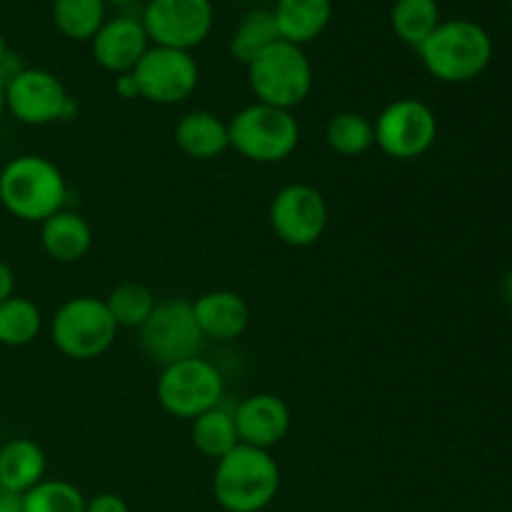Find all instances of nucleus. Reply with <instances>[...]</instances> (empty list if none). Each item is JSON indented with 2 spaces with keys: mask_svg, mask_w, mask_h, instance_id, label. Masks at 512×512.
Returning <instances> with one entry per match:
<instances>
[{
  "mask_svg": "<svg viewBox=\"0 0 512 512\" xmlns=\"http://www.w3.org/2000/svg\"><path fill=\"white\" fill-rule=\"evenodd\" d=\"M273 18L280 40L303 48L325 33L333 20V0H278Z\"/></svg>",
  "mask_w": 512,
  "mask_h": 512,
  "instance_id": "obj_18",
  "label": "nucleus"
},
{
  "mask_svg": "<svg viewBox=\"0 0 512 512\" xmlns=\"http://www.w3.org/2000/svg\"><path fill=\"white\" fill-rule=\"evenodd\" d=\"M40 330H43V313L33 300L10 295L0 303V345L23 348L38 338Z\"/></svg>",
  "mask_w": 512,
  "mask_h": 512,
  "instance_id": "obj_25",
  "label": "nucleus"
},
{
  "mask_svg": "<svg viewBox=\"0 0 512 512\" xmlns=\"http://www.w3.org/2000/svg\"><path fill=\"white\" fill-rule=\"evenodd\" d=\"M43 448L30 438H13L0 448V485L5 490L25 495L30 488L45 480Z\"/></svg>",
  "mask_w": 512,
  "mask_h": 512,
  "instance_id": "obj_20",
  "label": "nucleus"
},
{
  "mask_svg": "<svg viewBox=\"0 0 512 512\" xmlns=\"http://www.w3.org/2000/svg\"><path fill=\"white\" fill-rule=\"evenodd\" d=\"M313 65L303 48L278 40L248 65V83L255 100L280 110H293L313 90Z\"/></svg>",
  "mask_w": 512,
  "mask_h": 512,
  "instance_id": "obj_5",
  "label": "nucleus"
},
{
  "mask_svg": "<svg viewBox=\"0 0 512 512\" xmlns=\"http://www.w3.org/2000/svg\"><path fill=\"white\" fill-rule=\"evenodd\" d=\"M15 295V273L3 258H0V303Z\"/></svg>",
  "mask_w": 512,
  "mask_h": 512,
  "instance_id": "obj_31",
  "label": "nucleus"
},
{
  "mask_svg": "<svg viewBox=\"0 0 512 512\" xmlns=\"http://www.w3.org/2000/svg\"><path fill=\"white\" fill-rule=\"evenodd\" d=\"M280 40L278 28H275L273 10L265 8H253L240 18V23L235 25L233 35H230V55L233 60H238L240 65L248 68L258 55H263L270 45H275Z\"/></svg>",
  "mask_w": 512,
  "mask_h": 512,
  "instance_id": "obj_22",
  "label": "nucleus"
},
{
  "mask_svg": "<svg viewBox=\"0 0 512 512\" xmlns=\"http://www.w3.org/2000/svg\"><path fill=\"white\" fill-rule=\"evenodd\" d=\"M440 20L438 0H395L390 8V28L405 45L418 50Z\"/></svg>",
  "mask_w": 512,
  "mask_h": 512,
  "instance_id": "obj_23",
  "label": "nucleus"
},
{
  "mask_svg": "<svg viewBox=\"0 0 512 512\" xmlns=\"http://www.w3.org/2000/svg\"><path fill=\"white\" fill-rule=\"evenodd\" d=\"M510 3H512V0H510Z\"/></svg>",
  "mask_w": 512,
  "mask_h": 512,
  "instance_id": "obj_38",
  "label": "nucleus"
},
{
  "mask_svg": "<svg viewBox=\"0 0 512 512\" xmlns=\"http://www.w3.org/2000/svg\"><path fill=\"white\" fill-rule=\"evenodd\" d=\"M0 490H3V485H0Z\"/></svg>",
  "mask_w": 512,
  "mask_h": 512,
  "instance_id": "obj_37",
  "label": "nucleus"
},
{
  "mask_svg": "<svg viewBox=\"0 0 512 512\" xmlns=\"http://www.w3.org/2000/svg\"><path fill=\"white\" fill-rule=\"evenodd\" d=\"M10 60V50H8V43H5V35L0 33V75H3V68L8 65Z\"/></svg>",
  "mask_w": 512,
  "mask_h": 512,
  "instance_id": "obj_33",
  "label": "nucleus"
},
{
  "mask_svg": "<svg viewBox=\"0 0 512 512\" xmlns=\"http://www.w3.org/2000/svg\"><path fill=\"white\" fill-rule=\"evenodd\" d=\"M195 320L205 340L230 343L238 340L250 325V305L235 290H210L195 298Z\"/></svg>",
  "mask_w": 512,
  "mask_h": 512,
  "instance_id": "obj_16",
  "label": "nucleus"
},
{
  "mask_svg": "<svg viewBox=\"0 0 512 512\" xmlns=\"http://www.w3.org/2000/svg\"><path fill=\"white\" fill-rule=\"evenodd\" d=\"M228 135L235 153L260 165L283 163L300 145V125L293 110H280L258 100L230 118Z\"/></svg>",
  "mask_w": 512,
  "mask_h": 512,
  "instance_id": "obj_4",
  "label": "nucleus"
},
{
  "mask_svg": "<svg viewBox=\"0 0 512 512\" xmlns=\"http://www.w3.org/2000/svg\"><path fill=\"white\" fill-rule=\"evenodd\" d=\"M503 295H505V303L512 308V268L505 273V280H503Z\"/></svg>",
  "mask_w": 512,
  "mask_h": 512,
  "instance_id": "obj_34",
  "label": "nucleus"
},
{
  "mask_svg": "<svg viewBox=\"0 0 512 512\" xmlns=\"http://www.w3.org/2000/svg\"><path fill=\"white\" fill-rule=\"evenodd\" d=\"M193 428H190V440H193L195 450L205 458L220 460L223 455H228L235 445H240L238 428H235V413L228 405H215L208 413L198 415L195 420H190Z\"/></svg>",
  "mask_w": 512,
  "mask_h": 512,
  "instance_id": "obj_21",
  "label": "nucleus"
},
{
  "mask_svg": "<svg viewBox=\"0 0 512 512\" xmlns=\"http://www.w3.org/2000/svg\"><path fill=\"white\" fill-rule=\"evenodd\" d=\"M328 203L308 183H290L270 200L268 220L278 240L290 248H310L328 228Z\"/></svg>",
  "mask_w": 512,
  "mask_h": 512,
  "instance_id": "obj_12",
  "label": "nucleus"
},
{
  "mask_svg": "<svg viewBox=\"0 0 512 512\" xmlns=\"http://www.w3.org/2000/svg\"><path fill=\"white\" fill-rule=\"evenodd\" d=\"M140 333V348L160 368L200 355L205 338L195 320L193 303L185 298L158 300Z\"/></svg>",
  "mask_w": 512,
  "mask_h": 512,
  "instance_id": "obj_8",
  "label": "nucleus"
},
{
  "mask_svg": "<svg viewBox=\"0 0 512 512\" xmlns=\"http://www.w3.org/2000/svg\"><path fill=\"white\" fill-rule=\"evenodd\" d=\"M175 145L193 160H213L230 148L228 123L210 110H190L175 125Z\"/></svg>",
  "mask_w": 512,
  "mask_h": 512,
  "instance_id": "obj_19",
  "label": "nucleus"
},
{
  "mask_svg": "<svg viewBox=\"0 0 512 512\" xmlns=\"http://www.w3.org/2000/svg\"><path fill=\"white\" fill-rule=\"evenodd\" d=\"M155 305H158V300H155L153 290L143 283H135V280H125V283L115 285L108 298H105V308L113 315L115 325L128 330L143 328Z\"/></svg>",
  "mask_w": 512,
  "mask_h": 512,
  "instance_id": "obj_27",
  "label": "nucleus"
},
{
  "mask_svg": "<svg viewBox=\"0 0 512 512\" xmlns=\"http://www.w3.org/2000/svg\"><path fill=\"white\" fill-rule=\"evenodd\" d=\"M5 115V78L0 75V120H3Z\"/></svg>",
  "mask_w": 512,
  "mask_h": 512,
  "instance_id": "obj_35",
  "label": "nucleus"
},
{
  "mask_svg": "<svg viewBox=\"0 0 512 512\" xmlns=\"http://www.w3.org/2000/svg\"><path fill=\"white\" fill-rule=\"evenodd\" d=\"M325 143L333 153L343 155V158L365 155L375 145L373 120L365 118L363 113H355V110L335 113L325 125Z\"/></svg>",
  "mask_w": 512,
  "mask_h": 512,
  "instance_id": "obj_24",
  "label": "nucleus"
},
{
  "mask_svg": "<svg viewBox=\"0 0 512 512\" xmlns=\"http://www.w3.org/2000/svg\"><path fill=\"white\" fill-rule=\"evenodd\" d=\"M233 413L240 443L250 448H275L288 438L290 425H293L288 403L273 393L248 395L235 405Z\"/></svg>",
  "mask_w": 512,
  "mask_h": 512,
  "instance_id": "obj_15",
  "label": "nucleus"
},
{
  "mask_svg": "<svg viewBox=\"0 0 512 512\" xmlns=\"http://www.w3.org/2000/svg\"><path fill=\"white\" fill-rule=\"evenodd\" d=\"M5 110L18 123L40 128L68 120L75 103L55 73L43 68H20L5 78Z\"/></svg>",
  "mask_w": 512,
  "mask_h": 512,
  "instance_id": "obj_10",
  "label": "nucleus"
},
{
  "mask_svg": "<svg viewBox=\"0 0 512 512\" xmlns=\"http://www.w3.org/2000/svg\"><path fill=\"white\" fill-rule=\"evenodd\" d=\"M425 70L440 83L460 85L480 78L493 60V38L473 20H445L418 48Z\"/></svg>",
  "mask_w": 512,
  "mask_h": 512,
  "instance_id": "obj_3",
  "label": "nucleus"
},
{
  "mask_svg": "<svg viewBox=\"0 0 512 512\" xmlns=\"http://www.w3.org/2000/svg\"><path fill=\"white\" fill-rule=\"evenodd\" d=\"M105 3H115V5H130V3H138V0H105Z\"/></svg>",
  "mask_w": 512,
  "mask_h": 512,
  "instance_id": "obj_36",
  "label": "nucleus"
},
{
  "mask_svg": "<svg viewBox=\"0 0 512 512\" xmlns=\"http://www.w3.org/2000/svg\"><path fill=\"white\" fill-rule=\"evenodd\" d=\"M140 20L153 45L190 53L213 30L215 8L210 0H148Z\"/></svg>",
  "mask_w": 512,
  "mask_h": 512,
  "instance_id": "obj_11",
  "label": "nucleus"
},
{
  "mask_svg": "<svg viewBox=\"0 0 512 512\" xmlns=\"http://www.w3.org/2000/svg\"><path fill=\"white\" fill-rule=\"evenodd\" d=\"M105 0H53V25L70 40H93L103 28Z\"/></svg>",
  "mask_w": 512,
  "mask_h": 512,
  "instance_id": "obj_26",
  "label": "nucleus"
},
{
  "mask_svg": "<svg viewBox=\"0 0 512 512\" xmlns=\"http://www.w3.org/2000/svg\"><path fill=\"white\" fill-rule=\"evenodd\" d=\"M85 512H130V508L120 495L100 493L95 498L85 500Z\"/></svg>",
  "mask_w": 512,
  "mask_h": 512,
  "instance_id": "obj_29",
  "label": "nucleus"
},
{
  "mask_svg": "<svg viewBox=\"0 0 512 512\" xmlns=\"http://www.w3.org/2000/svg\"><path fill=\"white\" fill-rule=\"evenodd\" d=\"M280 490V468L270 450L235 445L215 460L213 495L225 512H263Z\"/></svg>",
  "mask_w": 512,
  "mask_h": 512,
  "instance_id": "obj_1",
  "label": "nucleus"
},
{
  "mask_svg": "<svg viewBox=\"0 0 512 512\" xmlns=\"http://www.w3.org/2000/svg\"><path fill=\"white\" fill-rule=\"evenodd\" d=\"M118 330L113 315L105 308V300L78 295L65 300L53 315L50 338L65 358L95 360L113 348Z\"/></svg>",
  "mask_w": 512,
  "mask_h": 512,
  "instance_id": "obj_6",
  "label": "nucleus"
},
{
  "mask_svg": "<svg viewBox=\"0 0 512 512\" xmlns=\"http://www.w3.org/2000/svg\"><path fill=\"white\" fill-rule=\"evenodd\" d=\"M150 38L143 28V20L133 15H118V18L105 20L103 28L90 40V53L93 60L105 73L123 75L133 73L150 48Z\"/></svg>",
  "mask_w": 512,
  "mask_h": 512,
  "instance_id": "obj_14",
  "label": "nucleus"
},
{
  "mask_svg": "<svg viewBox=\"0 0 512 512\" xmlns=\"http://www.w3.org/2000/svg\"><path fill=\"white\" fill-rule=\"evenodd\" d=\"M225 380L223 373L210 360L185 358L160 370L155 383V398L160 408L180 420H195L210 408L223 403Z\"/></svg>",
  "mask_w": 512,
  "mask_h": 512,
  "instance_id": "obj_7",
  "label": "nucleus"
},
{
  "mask_svg": "<svg viewBox=\"0 0 512 512\" xmlns=\"http://www.w3.org/2000/svg\"><path fill=\"white\" fill-rule=\"evenodd\" d=\"M85 500L68 480H40L23 495V512H85Z\"/></svg>",
  "mask_w": 512,
  "mask_h": 512,
  "instance_id": "obj_28",
  "label": "nucleus"
},
{
  "mask_svg": "<svg viewBox=\"0 0 512 512\" xmlns=\"http://www.w3.org/2000/svg\"><path fill=\"white\" fill-rule=\"evenodd\" d=\"M68 200L65 175L43 155H18L0 170V205L23 223H45Z\"/></svg>",
  "mask_w": 512,
  "mask_h": 512,
  "instance_id": "obj_2",
  "label": "nucleus"
},
{
  "mask_svg": "<svg viewBox=\"0 0 512 512\" xmlns=\"http://www.w3.org/2000/svg\"><path fill=\"white\" fill-rule=\"evenodd\" d=\"M115 93H118L123 100H135V98H140L138 83H135L133 73L115 75Z\"/></svg>",
  "mask_w": 512,
  "mask_h": 512,
  "instance_id": "obj_30",
  "label": "nucleus"
},
{
  "mask_svg": "<svg viewBox=\"0 0 512 512\" xmlns=\"http://www.w3.org/2000/svg\"><path fill=\"white\" fill-rule=\"evenodd\" d=\"M0 512H23V495L13 490H0Z\"/></svg>",
  "mask_w": 512,
  "mask_h": 512,
  "instance_id": "obj_32",
  "label": "nucleus"
},
{
  "mask_svg": "<svg viewBox=\"0 0 512 512\" xmlns=\"http://www.w3.org/2000/svg\"><path fill=\"white\" fill-rule=\"evenodd\" d=\"M375 145L393 160H418L438 140V115L418 98L385 105L373 123Z\"/></svg>",
  "mask_w": 512,
  "mask_h": 512,
  "instance_id": "obj_9",
  "label": "nucleus"
},
{
  "mask_svg": "<svg viewBox=\"0 0 512 512\" xmlns=\"http://www.w3.org/2000/svg\"><path fill=\"white\" fill-rule=\"evenodd\" d=\"M40 245L55 263H78L93 248V228L73 210H60L40 223Z\"/></svg>",
  "mask_w": 512,
  "mask_h": 512,
  "instance_id": "obj_17",
  "label": "nucleus"
},
{
  "mask_svg": "<svg viewBox=\"0 0 512 512\" xmlns=\"http://www.w3.org/2000/svg\"><path fill=\"white\" fill-rule=\"evenodd\" d=\"M133 78L143 100L155 105H175L195 93L200 70L188 50L150 45L148 53L135 65Z\"/></svg>",
  "mask_w": 512,
  "mask_h": 512,
  "instance_id": "obj_13",
  "label": "nucleus"
}]
</instances>
